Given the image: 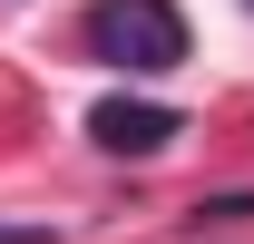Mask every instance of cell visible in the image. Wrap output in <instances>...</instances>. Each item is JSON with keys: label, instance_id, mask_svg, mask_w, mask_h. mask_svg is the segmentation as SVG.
<instances>
[{"label": "cell", "instance_id": "4", "mask_svg": "<svg viewBox=\"0 0 254 244\" xmlns=\"http://www.w3.org/2000/svg\"><path fill=\"white\" fill-rule=\"evenodd\" d=\"M0 244H49V225H0Z\"/></svg>", "mask_w": 254, "mask_h": 244}, {"label": "cell", "instance_id": "2", "mask_svg": "<svg viewBox=\"0 0 254 244\" xmlns=\"http://www.w3.org/2000/svg\"><path fill=\"white\" fill-rule=\"evenodd\" d=\"M88 137L108 156H157L166 137H176V108H157V98H98V108H88Z\"/></svg>", "mask_w": 254, "mask_h": 244}, {"label": "cell", "instance_id": "3", "mask_svg": "<svg viewBox=\"0 0 254 244\" xmlns=\"http://www.w3.org/2000/svg\"><path fill=\"white\" fill-rule=\"evenodd\" d=\"M195 225H254V195H205Z\"/></svg>", "mask_w": 254, "mask_h": 244}, {"label": "cell", "instance_id": "1", "mask_svg": "<svg viewBox=\"0 0 254 244\" xmlns=\"http://www.w3.org/2000/svg\"><path fill=\"white\" fill-rule=\"evenodd\" d=\"M88 49L108 68L157 78V68L186 59V20H176V0H98V10H88Z\"/></svg>", "mask_w": 254, "mask_h": 244}]
</instances>
